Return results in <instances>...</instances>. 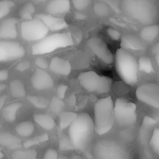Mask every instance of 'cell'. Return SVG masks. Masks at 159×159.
<instances>
[{
  "instance_id": "cell-1",
  "label": "cell",
  "mask_w": 159,
  "mask_h": 159,
  "mask_svg": "<svg viewBox=\"0 0 159 159\" xmlns=\"http://www.w3.org/2000/svg\"><path fill=\"white\" fill-rule=\"evenodd\" d=\"M94 133L92 118L87 112H81L69 126L68 137L73 148L83 151L92 142Z\"/></svg>"
},
{
  "instance_id": "cell-2",
  "label": "cell",
  "mask_w": 159,
  "mask_h": 159,
  "mask_svg": "<svg viewBox=\"0 0 159 159\" xmlns=\"http://www.w3.org/2000/svg\"><path fill=\"white\" fill-rule=\"evenodd\" d=\"M114 102L111 96L99 99L94 106V132L103 135L109 132L113 126Z\"/></svg>"
},
{
  "instance_id": "cell-3",
  "label": "cell",
  "mask_w": 159,
  "mask_h": 159,
  "mask_svg": "<svg viewBox=\"0 0 159 159\" xmlns=\"http://www.w3.org/2000/svg\"><path fill=\"white\" fill-rule=\"evenodd\" d=\"M122 7L130 17L146 25L152 24L157 14L155 2L150 0H124Z\"/></svg>"
},
{
  "instance_id": "cell-4",
  "label": "cell",
  "mask_w": 159,
  "mask_h": 159,
  "mask_svg": "<svg viewBox=\"0 0 159 159\" xmlns=\"http://www.w3.org/2000/svg\"><path fill=\"white\" fill-rule=\"evenodd\" d=\"M115 67L119 76L127 84L134 86L137 83L139 70L137 61L128 51L121 48L116 50Z\"/></svg>"
},
{
  "instance_id": "cell-5",
  "label": "cell",
  "mask_w": 159,
  "mask_h": 159,
  "mask_svg": "<svg viewBox=\"0 0 159 159\" xmlns=\"http://www.w3.org/2000/svg\"><path fill=\"white\" fill-rule=\"evenodd\" d=\"M73 44V39L70 32L55 33L47 35L42 40L35 43L32 47V50L34 55L47 54L58 48L71 46Z\"/></svg>"
},
{
  "instance_id": "cell-6",
  "label": "cell",
  "mask_w": 159,
  "mask_h": 159,
  "mask_svg": "<svg viewBox=\"0 0 159 159\" xmlns=\"http://www.w3.org/2000/svg\"><path fill=\"white\" fill-rule=\"evenodd\" d=\"M97 159H131L129 151L118 142L109 139L98 141L94 147Z\"/></svg>"
},
{
  "instance_id": "cell-7",
  "label": "cell",
  "mask_w": 159,
  "mask_h": 159,
  "mask_svg": "<svg viewBox=\"0 0 159 159\" xmlns=\"http://www.w3.org/2000/svg\"><path fill=\"white\" fill-rule=\"evenodd\" d=\"M78 79L82 87L89 93L104 94L108 93L111 88L112 80L106 76H101L93 71L82 72Z\"/></svg>"
},
{
  "instance_id": "cell-8",
  "label": "cell",
  "mask_w": 159,
  "mask_h": 159,
  "mask_svg": "<svg viewBox=\"0 0 159 159\" xmlns=\"http://www.w3.org/2000/svg\"><path fill=\"white\" fill-rule=\"evenodd\" d=\"M137 108L134 103L117 98L114 105V117L120 127H130L137 121Z\"/></svg>"
},
{
  "instance_id": "cell-9",
  "label": "cell",
  "mask_w": 159,
  "mask_h": 159,
  "mask_svg": "<svg viewBox=\"0 0 159 159\" xmlns=\"http://www.w3.org/2000/svg\"><path fill=\"white\" fill-rule=\"evenodd\" d=\"M20 30L22 37L27 41H40L47 36L49 31L44 24L36 17L22 22Z\"/></svg>"
},
{
  "instance_id": "cell-10",
  "label": "cell",
  "mask_w": 159,
  "mask_h": 159,
  "mask_svg": "<svg viewBox=\"0 0 159 159\" xmlns=\"http://www.w3.org/2000/svg\"><path fill=\"white\" fill-rule=\"evenodd\" d=\"M136 97L140 102L153 107H159V86L152 83L139 86L135 91Z\"/></svg>"
},
{
  "instance_id": "cell-11",
  "label": "cell",
  "mask_w": 159,
  "mask_h": 159,
  "mask_svg": "<svg viewBox=\"0 0 159 159\" xmlns=\"http://www.w3.org/2000/svg\"><path fill=\"white\" fill-rule=\"evenodd\" d=\"M25 50L17 42L0 40V62H7L24 57Z\"/></svg>"
},
{
  "instance_id": "cell-12",
  "label": "cell",
  "mask_w": 159,
  "mask_h": 159,
  "mask_svg": "<svg viewBox=\"0 0 159 159\" xmlns=\"http://www.w3.org/2000/svg\"><path fill=\"white\" fill-rule=\"evenodd\" d=\"M86 44L93 53L104 63L107 65L112 63L113 55L107 44L102 39L97 37H92L87 40Z\"/></svg>"
},
{
  "instance_id": "cell-13",
  "label": "cell",
  "mask_w": 159,
  "mask_h": 159,
  "mask_svg": "<svg viewBox=\"0 0 159 159\" xmlns=\"http://www.w3.org/2000/svg\"><path fill=\"white\" fill-rule=\"evenodd\" d=\"M157 122L158 121L155 120V119L146 116L143 119L142 127L139 131V142L143 148L145 154L148 158H151V152L149 148V140L151 137V132L152 129Z\"/></svg>"
},
{
  "instance_id": "cell-14",
  "label": "cell",
  "mask_w": 159,
  "mask_h": 159,
  "mask_svg": "<svg viewBox=\"0 0 159 159\" xmlns=\"http://www.w3.org/2000/svg\"><path fill=\"white\" fill-rule=\"evenodd\" d=\"M31 82L33 88L39 91L50 89L54 84L52 77L47 71L40 68H37L34 71Z\"/></svg>"
},
{
  "instance_id": "cell-15",
  "label": "cell",
  "mask_w": 159,
  "mask_h": 159,
  "mask_svg": "<svg viewBox=\"0 0 159 159\" xmlns=\"http://www.w3.org/2000/svg\"><path fill=\"white\" fill-rule=\"evenodd\" d=\"M35 17L40 19L48 30L58 31L66 29L68 27L67 23L63 19L50 14H38L35 16Z\"/></svg>"
},
{
  "instance_id": "cell-16",
  "label": "cell",
  "mask_w": 159,
  "mask_h": 159,
  "mask_svg": "<svg viewBox=\"0 0 159 159\" xmlns=\"http://www.w3.org/2000/svg\"><path fill=\"white\" fill-rule=\"evenodd\" d=\"M19 20L16 17L4 19L0 24V38L16 39L17 35L16 25Z\"/></svg>"
},
{
  "instance_id": "cell-17",
  "label": "cell",
  "mask_w": 159,
  "mask_h": 159,
  "mask_svg": "<svg viewBox=\"0 0 159 159\" xmlns=\"http://www.w3.org/2000/svg\"><path fill=\"white\" fill-rule=\"evenodd\" d=\"M48 67L52 72L63 76L68 75L71 70L70 61L66 59L59 57H53Z\"/></svg>"
},
{
  "instance_id": "cell-18",
  "label": "cell",
  "mask_w": 159,
  "mask_h": 159,
  "mask_svg": "<svg viewBox=\"0 0 159 159\" xmlns=\"http://www.w3.org/2000/svg\"><path fill=\"white\" fill-rule=\"evenodd\" d=\"M70 9V2L68 0H53L46 6V10L50 15H57L68 12Z\"/></svg>"
},
{
  "instance_id": "cell-19",
  "label": "cell",
  "mask_w": 159,
  "mask_h": 159,
  "mask_svg": "<svg viewBox=\"0 0 159 159\" xmlns=\"http://www.w3.org/2000/svg\"><path fill=\"white\" fill-rule=\"evenodd\" d=\"M121 48L124 50H141L144 48V46L140 39L133 34H125L121 38Z\"/></svg>"
},
{
  "instance_id": "cell-20",
  "label": "cell",
  "mask_w": 159,
  "mask_h": 159,
  "mask_svg": "<svg viewBox=\"0 0 159 159\" xmlns=\"http://www.w3.org/2000/svg\"><path fill=\"white\" fill-rule=\"evenodd\" d=\"M0 145L11 150L20 148L22 147L21 139L9 132H0Z\"/></svg>"
},
{
  "instance_id": "cell-21",
  "label": "cell",
  "mask_w": 159,
  "mask_h": 159,
  "mask_svg": "<svg viewBox=\"0 0 159 159\" xmlns=\"http://www.w3.org/2000/svg\"><path fill=\"white\" fill-rule=\"evenodd\" d=\"M22 106V103L16 102L6 106L2 111V116L8 122H13L16 119L17 112Z\"/></svg>"
},
{
  "instance_id": "cell-22",
  "label": "cell",
  "mask_w": 159,
  "mask_h": 159,
  "mask_svg": "<svg viewBox=\"0 0 159 159\" xmlns=\"http://www.w3.org/2000/svg\"><path fill=\"white\" fill-rule=\"evenodd\" d=\"M34 119L43 129L48 130L53 129L55 126L54 119L48 114H35L34 115Z\"/></svg>"
},
{
  "instance_id": "cell-23",
  "label": "cell",
  "mask_w": 159,
  "mask_h": 159,
  "mask_svg": "<svg viewBox=\"0 0 159 159\" xmlns=\"http://www.w3.org/2000/svg\"><path fill=\"white\" fill-rule=\"evenodd\" d=\"M159 32L158 25H150L143 27L140 33L141 38L145 42H151L157 37Z\"/></svg>"
},
{
  "instance_id": "cell-24",
  "label": "cell",
  "mask_w": 159,
  "mask_h": 159,
  "mask_svg": "<svg viewBox=\"0 0 159 159\" xmlns=\"http://www.w3.org/2000/svg\"><path fill=\"white\" fill-rule=\"evenodd\" d=\"M11 94L15 98H22L25 95V89L23 83L19 79L11 81L9 85Z\"/></svg>"
},
{
  "instance_id": "cell-25",
  "label": "cell",
  "mask_w": 159,
  "mask_h": 159,
  "mask_svg": "<svg viewBox=\"0 0 159 159\" xmlns=\"http://www.w3.org/2000/svg\"><path fill=\"white\" fill-rule=\"evenodd\" d=\"M34 124L30 121L21 122L16 127V132L19 135L24 137L30 136L34 133Z\"/></svg>"
},
{
  "instance_id": "cell-26",
  "label": "cell",
  "mask_w": 159,
  "mask_h": 159,
  "mask_svg": "<svg viewBox=\"0 0 159 159\" xmlns=\"http://www.w3.org/2000/svg\"><path fill=\"white\" fill-rule=\"evenodd\" d=\"M77 114L73 112L65 111L60 114L59 116V127L61 130L65 129L70 126L76 119Z\"/></svg>"
},
{
  "instance_id": "cell-27",
  "label": "cell",
  "mask_w": 159,
  "mask_h": 159,
  "mask_svg": "<svg viewBox=\"0 0 159 159\" xmlns=\"http://www.w3.org/2000/svg\"><path fill=\"white\" fill-rule=\"evenodd\" d=\"M138 70L147 73H151L155 72L151 59L146 56H142L140 57L137 63Z\"/></svg>"
},
{
  "instance_id": "cell-28",
  "label": "cell",
  "mask_w": 159,
  "mask_h": 159,
  "mask_svg": "<svg viewBox=\"0 0 159 159\" xmlns=\"http://www.w3.org/2000/svg\"><path fill=\"white\" fill-rule=\"evenodd\" d=\"M12 159H37V152L34 150H17L11 154Z\"/></svg>"
},
{
  "instance_id": "cell-29",
  "label": "cell",
  "mask_w": 159,
  "mask_h": 159,
  "mask_svg": "<svg viewBox=\"0 0 159 159\" xmlns=\"http://www.w3.org/2000/svg\"><path fill=\"white\" fill-rule=\"evenodd\" d=\"M35 7L32 2L25 3L20 9L19 15L24 20H29L32 19V15L35 12Z\"/></svg>"
},
{
  "instance_id": "cell-30",
  "label": "cell",
  "mask_w": 159,
  "mask_h": 159,
  "mask_svg": "<svg viewBox=\"0 0 159 159\" xmlns=\"http://www.w3.org/2000/svg\"><path fill=\"white\" fill-rule=\"evenodd\" d=\"M93 11L98 17H105L109 14L110 10L107 4L102 2H96L93 6Z\"/></svg>"
},
{
  "instance_id": "cell-31",
  "label": "cell",
  "mask_w": 159,
  "mask_h": 159,
  "mask_svg": "<svg viewBox=\"0 0 159 159\" xmlns=\"http://www.w3.org/2000/svg\"><path fill=\"white\" fill-rule=\"evenodd\" d=\"M27 98L35 107L39 109H44L47 107L48 104V99L42 96L29 95Z\"/></svg>"
},
{
  "instance_id": "cell-32",
  "label": "cell",
  "mask_w": 159,
  "mask_h": 159,
  "mask_svg": "<svg viewBox=\"0 0 159 159\" xmlns=\"http://www.w3.org/2000/svg\"><path fill=\"white\" fill-rule=\"evenodd\" d=\"M48 139H49L48 135H47V134L45 133V134H42L41 135L35 136L34 137H32L31 139H27L22 143V145L25 148H28V147L34 146L35 145H37V144L43 143L44 142H46Z\"/></svg>"
},
{
  "instance_id": "cell-33",
  "label": "cell",
  "mask_w": 159,
  "mask_h": 159,
  "mask_svg": "<svg viewBox=\"0 0 159 159\" xmlns=\"http://www.w3.org/2000/svg\"><path fill=\"white\" fill-rule=\"evenodd\" d=\"M149 145L152 150L157 154H159V129L155 128L153 129L152 134L151 135Z\"/></svg>"
},
{
  "instance_id": "cell-34",
  "label": "cell",
  "mask_w": 159,
  "mask_h": 159,
  "mask_svg": "<svg viewBox=\"0 0 159 159\" xmlns=\"http://www.w3.org/2000/svg\"><path fill=\"white\" fill-rule=\"evenodd\" d=\"M65 107V104L58 97H53L50 103V109L53 113H60Z\"/></svg>"
},
{
  "instance_id": "cell-35",
  "label": "cell",
  "mask_w": 159,
  "mask_h": 159,
  "mask_svg": "<svg viewBox=\"0 0 159 159\" xmlns=\"http://www.w3.org/2000/svg\"><path fill=\"white\" fill-rule=\"evenodd\" d=\"M14 6L15 3L12 1H0V19L7 15Z\"/></svg>"
},
{
  "instance_id": "cell-36",
  "label": "cell",
  "mask_w": 159,
  "mask_h": 159,
  "mask_svg": "<svg viewBox=\"0 0 159 159\" xmlns=\"http://www.w3.org/2000/svg\"><path fill=\"white\" fill-rule=\"evenodd\" d=\"M59 146L61 150H70L73 148L68 136L65 135H61L60 136Z\"/></svg>"
},
{
  "instance_id": "cell-37",
  "label": "cell",
  "mask_w": 159,
  "mask_h": 159,
  "mask_svg": "<svg viewBox=\"0 0 159 159\" xmlns=\"http://www.w3.org/2000/svg\"><path fill=\"white\" fill-rule=\"evenodd\" d=\"M91 1L90 0H73L72 4L74 7L78 10L81 11L86 9L90 4Z\"/></svg>"
},
{
  "instance_id": "cell-38",
  "label": "cell",
  "mask_w": 159,
  "mask_h": 159,
  "mask_svg": "<svg viewBox=\"0 0 159 159\" xmlns=\"http://www.w3.org/2000/svg\"><path fill=\"white\" fill-rule=\"evenodd\" d=\"M107 34L112 40L114 41H118L121 37L120 33L117 30L112 27H109L107 29Z\"/></svg>"
},
{
  "instance_id": "cell-39",
  "label": "cell",
  "mask_w": 159,
  "mask_h": 159,
  "mask_svg": "<svg viewBox=\"0 0 159 159\" xmlns=\"http://www.w3.org/2000/svg\"><path fill=\"white\" fill-rule=\"evenodd\" d=\"M35 65L39 67L40 69L45 70L49 66V62L44 57H37L35 60Z\"/></svg>"
},
{
  "instance_id": "cell-40",
  "label": "cell",
  "mask_w": 159,
  "mask_h": 159,
  "mask_svg": "<svg viewBox=\"0 0 159 159\" xmlns=\"http://www.w3.org/2000/svg\"><path fill=\"white\" fill-rule=\"evenodd\" d=\"M58 154L57 150L50 148L45 151L42 159H58Z\"/></svg>"
},
{
  "instance_id": "cell-41",
  "label": "cell",
  "mask_w": 159,
  "mask_h": 159,
  "mask_svg": "<svg viewBox=\"0 0 159 159\" xmlns=\"http://www.w3.org/2000/svg\"><path fill=\"white\" fill-rule=\"evenodd\" d=\"M68 89V86L64 84H60L58 86L57 88V97L60 99H62L65 98L66 92Z\"/></svg>"
},
{
  "instance_id": "cell-42",
  "label": "cell",
  "mask_w": 159,
  "mask_h": 159,
  "mask_svg": "<svg viewBox=\"0 0 159 159\" xmlns=\"http://www.w3.org/2000/svg\"><path fill=\"white\" fill-rule=\"evenodd\" d=\"M106 2L109 7H110L115 12L119 13L120 12L119 8V1H111V0H105L103 1Z\"/></svg>"
},
{
  "instance_id": "cell-43",
  "label": "cell",
  "mask_w": 159,
  "mask_h": 159,
  "mask_svg": "<svg viewBox=\"0 0 159 159\" xmlns=\"http://www.w3.org/2000/svg\"><path fill=\"white\" fill-rule=\"evenodd\" d=\"M30 67V62L28 60L20 62L16 66V70L19 71H24Z\"/></svg>"
},
{
  "instance_id": "cell-44",
  "label": "cell",
  "mask_w": 159,
  "mask_h": 159,
  "mask_svg": "<svg viewBox=\"0 0 159 159\" xmlns=\"http://www.w3.org/2000/svg\"><path fill=\"white\" fill-rule=\"evenodd\" d=\"M9 77V71L7 70H0V81L6 80Z\"/></svg>"
},
{
  "instance_id": "cell-45",
  "label": "cell",
  "mask_w": 159,
  "mask_h": 159,
  "mask_svg": "<svg viewBox=\"0 0 159 159\" xmlns=\"http://www.w3.org/2000/svg\"><path fill=\"white\" fill-rule=\"evenodd\" d=\"M73 16H74V18L76 20H84L86 19V16L79 12V11H76L75 12H74V14H73Z\"/></svg>"
},
{
  "instance_id": "cell-46",
  "label": "cell",
  "mask_w": 159,
  "mask_h": 159,
  "mask_svg": "<svg viewBox=\"0 0 159 159\" xmlns=\"http://www.w3.org/2000/svg\"><path fill=\"white\" fill-rule=\"evenodd\" d=\"M7 98V95H6V94H4V95L0 96V110L2 107Z\"/></svg>"
},
{
  "instance_id": "cell-47",
  "label": "cell",
  "mask_w": 159,
  "mask_h": 159,
  "mask_svg": "<svg viewBox=\"0 0 159 159\" xmlns=\"http://www.w3.org/2000/svg\"><path fill=\"white\" fill-rule=\"evenodd\" d=\"M68 103L70 106H74L75 104V97L73 95H71L68 99Z\"/></svg>"
},
{
  "instance_id": "cell-48",
  "label": "cell",
  "mask_w": 159,
  "mask_h": 159,
  "mask_svg": "<svg viewBox=\"0 0 159 159\" xmlns=\"http://www.w3.org/2000/svg\"><path fill=\"white\" fill-rule=\"evenodd\" d=\"M153 52L155 54V55H158L159 54V43H157L155 47L153 48Z\"/></svg>"
},
{
  "instance_id": "cell-49",
  "label": "cell",
  "mask_w": 159,
  "mask_h": 159,
  "mask_svg": "<svg viewBox=\"0 0 159 159\" xmlns=\"http://www.w3.org/2000/svg\"><path fill=\"white\" fill-rule=\"evenodd\" d=\"M5 88H6L5 84H0V93H1L2 91H3V90L5 89Z\"/></svg>"
},
{
  "instance_id": "cell-50",
  "label": "cell",
  "mask_w": 159,
  "mask_h": 159,
  "mask_svg": "<svg viewBox=\"0 0 159 159\" xmlns=\"http://www.w3.org/2000/svg\"><path fill=\"white\" fill-rule=\"evenodd\" d=\"M2 148L0 147V159H2L4 157V154L2 152Z\"/></svg>"
},
{
  "instance_id": "cell-51",
  "label": "cell",
  "mask_w": 159,
  "mask_h": 159,
  "mask_svg": "<svg viewBox=\"0 0 159 159\" xmlns=\"http://www.w3.org/2000/svg\"><path fill=\"white\" fill-rule=\"evenodd\" d=\"M58 159H70L69 158H68L66 156H64V155H60V157H58Z\"/></svg>"
},
{
  "instance_id": "cell-52",
  "label": "cell",
  "mask_w": 159,
  "mask_h": 159,
  "mask_svg": "<svg viewBox=\"0 0 159 159\" xmlns=\"http://www.w3.org/2000/svg\"><path fill=\"white\" fill-rule=\"evenodd\" d=\"M72 159H81V158L80 157V156H78V155H75L73 157V158Z\"/></svg>"
},
{
  "instance_id": "cell-53",
  "label": "cell",
  "mask_w": 159,
  "mask_h": 159,
  "mask_svg": "<svg viewBox=\"0 0 159 159\" xmlns=\"http://www.w3.org/2000/svg\"><path fill=\"white\" fill-rule=\"evenodd\" d=\"M143 159H150V158H147V157H146V158H143Z\"/></svg>"
},
{
  "instance_id": "cell-54",
  "label": "cell",
  "mask_w": 159,
  "mask_h": 159,
  "mask_svg": "<svg viewBox=\"0 0 159 159\" xmlns=\"http://www.w3.org/2000/svg\"><path fill=\"white\" fill-rule=\"evenodd\" d=\"M0 129H1V124H0Z\"/></svg>"
}]
</instances>
